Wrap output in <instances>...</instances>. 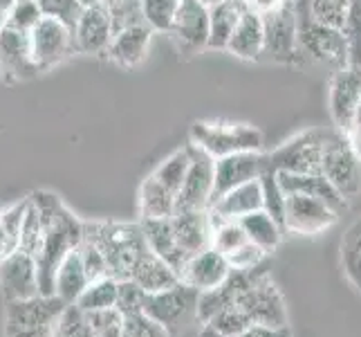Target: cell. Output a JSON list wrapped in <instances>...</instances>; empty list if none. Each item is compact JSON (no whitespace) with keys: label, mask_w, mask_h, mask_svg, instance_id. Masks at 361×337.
<instances>
[{"label":"cell","mask_w":361,"mask_h":337,"mask_svg":"<svg viewBox=\"0 0 361 337\" xmlns=\"http://www.w3.org/2000/svg\"><path fill=\"white\" fill-rule=\"evenodd\" d=\"M79 3L83 5V7H90V5H99L97 0H79Z\"/></svg>","instance_id":"cell-60"},{"label":"cell","mask_w":361,"mask_h":337,"mask_svg":"<svg viewBox=\"0 0 361 337\" xmlns=\"http://www.w3.org/2000/svg\"><path fill=\"white\" fill-rule=\"evenodd\" d=\"M361 106V64H345L330 74L328 110L332 126L348 133Z\"/></svg>","instance_id":"cell-11"},{"label":"cell","mask_w":361,"mask_h":337,"mask_svg":"<svg viewBox=\"0 0 361 337\" xmlns=\"http://www.w3.org/2000/svg\"><path fill=\"white\" fill-rule=\"evenodd\" d=\"M0 292H3L5 302L41 295L39 266H36L34 254L18 247L16 252L0 261Z\"/></svg>","instance_id":"cell-17"},{"label":"cell","mask_w":361,"mask_h":337,"mask_svg":"<svg viewBox=\"0 0 361 337\" xmlns=\"http://www.w3.org/2000/svg\"><path fill=\"white\" fill-rule=\"evenodd\" d=\"M36 5L41 7L43 16L59 18V20L68 23L70 28H74V23H77L81 9H83L79 0H36Z\"/></svg>","instance_id":"cell-51"},{"label":"cell","mask_w":361,"mask_h":337,"mask_svg":"<svg viewBox=\"0 0 361 337\" xmlns=\"http://www.w3.org/2000/svg\"><path fill=\"white\" fill-rule=\"evenodd\" d=\"M68 306L56 295L5 302L3 337H54L56 321Z\"/></svg>","instance_id":"cell-5"},{"label":"cell","mask_w":361,"mask_h":337,"mask_svg":"<svg viewBox=\"0 0 361 337\" xmlns=\"http://www.w3.org/2000/svg\"><path fill=\"white\" fill-rule=\"evenodd\" d=\"M202 3H204L207 7H214V5H218V3H225V0H202Z\"/></svg>","instance_id":"cell-58"},{"label":"cell","mask_w":361,"mask_h":337,"mask_svg":"<svg viewBox=\"0 0 361 337\" xmlns=\"http://www.w3.org/2000/svg\"><path fill=\"white\" fill-rule=\"evenodd\" d=\"M247 9V0H225L209 7V49H227Z\"/></svg>","instance_id":"cell-28"},{"label":"cell","mask_w":361,"mask_h":337,"mask_svg":"<svg viewBox=\"0 0 361 337\" xmlns=\"http://www.w3.org/2000/svg\"><path fill=\"white\" fill-rule=\"evenodd\" d=\"M345 135H348V140L353 142V146L357 148V153L361 155V106H359L357 115H355V119H353L350 131H348Z\"/></svg>","instance_id":"cell-54"},{"label":"cell","mask_w":361,"mask_h":337,"mask_svg":"<svg viewBox=\"0 0 361 337\" xmlns=\"http://www.w3.org/2000/svg\"><path fill=\"white\" fill-rule=\"evenodd\" d=\"M207 324L225 337H238L240 333H245L249 326H252V319H249L238 306H229L225 310H220L218 315L211 317Z\"/></svg>","instance_id":"cell-43"},{"label":"cell","mask_w":361,"mask_h":337,"mask_svg":"<svg viewBox=\"0 0 361 337\" xmlns=\"http://www.w3.org/2000/svg\"><path fill=\"white\" fill-rule=\"evenodd\" d=\"M260 187H263V209L285 230V205H288V194L283 191L279 182V173L267 167L260 176Z\"/></svg>","instance_id":"cell-37"},{"label":"cell","mask_w":361,"mask_h":337,"mask_svg":"<svg viewBox=\"0 0 361 337\" xmlns=\"http://www.w3.org/2000/svg\"><path fill=\"white\" fill-rule=\"evenodd\" d=\"M296 23H298V52L303 64L326 66L332 72L350 64V49H348L345 34L339 28H332L317 20L310 11L296 0Z\"/></svg>","instance_id":"cell-3"},{"label":"cell","mask_w":361,"mask_h":337,"mask_svg":"<svg viewBox=\"0 0 361 337\" xmlns=\"http://www.w3.org/2000/svg\"><path fill=\"white\" fill-rule=\"evenodd\" d=\"M27 203L30 198H23L20 203H14L0 211V261L20 247V225L25 218Z\"/></svg>","instance_id":"cell-34"},{"label":"cell","mask_w":361,"mask_h":337,"mask_svg":"<svg viewBox=\"0 0 361 337\" xmlns=\"http://www.w3.org/2000/svg\"><path fill=\"white\" fill-rule=\"evenodd\" d=\"M231 266L227 256L218 252L216 247H207L204 252L191 256V261L186 264L182 272V281L186 285H191L197 292H207L218 288L220 283H225L229 277Z\"/></svg>","instance_id":"cell-20"},{"label":"cell","mask_w":361,"mask_h":337,"mask_svg":"<svg viewBox=\"0 0 361 337\" xmlns=\"http://www.w3.org/2000/svg\"><path fill=\"white\" fill-rule=\"evenodd\" d=\"M77 249H79V256L83 261V268H85V272H88L90 281H97V279H102V277H110L108 261H106L102 249H99L92 241H88L83 236V241H81V245Z\"/></svg>","instance_id":"cell-50"},{"label":"cell","mask_w":361,"mask_h":337,"mask_svg":"<svg viewBox=\"0 0 361 337\" xmlns=\"http://www.w3.org/2000/svg\"><path fill=\"white\" fill-rule=\"evenodd\" d=\"M83 236L104 252L110 277L130 279V270L146 249L142 223H83Z\"/></svg>","instance_id":"cell-2"},{"label":"cell","mask_w":361,"mask_h":337,"mask_svg":"<svg viewBox=\"0 0 361 337\" xmlns=\"http://www.w3.org/2000/svg\"><path fill=\"white\" fill-rule=\"evenodd\" d=\"M178 209V196L164 184L148 176L140 187V214L142 218H171Z\"/></svg>","instance_id":"cell-30"},{"label":"cell","mask_w":361,"mask_h":337,"mask_svg":"<svg viewBox=\"0 0 361 337\" xmlns=\"http://www.w3.org/2000/svg\"><path fill=\"white\" fill-rule=\"evenodd\" d=\"M117 292H119V281L115 277H102L97 281H90L88 288L77 299V306L85 313L92 310H106L117 306Z\"/></svg>","instance_id":"cell-35"},{"label":"cell","mask_w":361,"mask_h":337,"mask_svg":"<svg viewBox=\"0 0 361 337\" xmlns=\"http://www.w3.org/2000/svg\"><path fill=\"white\" fill-rule=\"evenodd\" d=\"M265 20V57L274 64L298 66L303 64L298 52V23H296V0L285 3L263 16Z\"/></svg>","instance_id":"cell-9"},{"label":"cell","mask_w":361,"mask_h":337,"mask_svg":"<svg viewBox=\"0 0 361 337\" xmlns=\"http://www.w3.org/2000/svg\"><path fill=\"white\" fill-rule=\"evenodd\" d=\"M267 254L263 247H258L256 243L247 241L238 249H233L231 254H227V261L231 270H256L267 261Z\"/></svg>","instance_id":"cell-49"},{"label":"cell","mask_w":361,"mask_h":337,"mask_svg":"<svg viewBox=\"0 0 361 337\" xmlns=\"http://www.w3.org/2000/svg\"><path fill=\"white\" fill-rule=\"evenodd\" d=\"M41 241H43V216H41V209L36 207V203L30 198L23 225H20V249L36 256L41 249Z\"/></svg>","instance_id":"cell-40"},{"label":"cell","mask_w":361,"mask_h":337,"mask_svg":"<svg viewBox=\"0 0 361 337\" xmlns=\"http://www.w3.org/2000/svg\"><path fill=\"white\" fill-rule=\"evenodd\" d=\"M189 165H191V148L186 144V146L178 148V151H173L169 158L161 160L151 176L159 184H164L171 194L180 196L182 184L186 180V173H189Z\"/></svg>","instance_id":"cell-32"},{"label":"cell","mask_w":361,"mask_h":337,"mask_svg":"<svg viewBox=\"0 0 361 337\" xmlns=\"http://www.w3.org/2000/svg\"><path fill=\"white\" fill-rule=\"evenodd\" d=\"M238 337H292L290 326L285 329H271V326H263V324H252L245 333H240Z\"/></svg>","instance_id":"cell-52"},{"label":"cell","mask_w":361,"mask_h":337,"mask_svg":"<svg viewBox=\"0 0 361 337\" xmlns=\"http://www.w3.org/2000/svg\"><path fill=\"white\" fill-rule=\"evenodd\" d=\"M178 243L186 249V254L195 256L211 247V216L209 209H178L171 216Z\"/></svg>","instance_id":"cell-23"},{"label":"cell","mask_w":361,"mask_h":337,"mask_svg":"<svg viewBox=\"0 0 361 337\" xmlns=\"http://www.w3.org/2000/svg\"><path fill=\"white\" fill-rule=\"evenodd\" d=\"M144 20L153 32L171 34L173 23H176L180 0H142Z\"/></svg>","instance_id":"cell-38"},{"label":"cell","mask_w":361,"mask_h":337,"mask_svg":"<svg viewBox=\"0 0 361 337\" xmlns=\"http://www.w3.org/2000/svg\"><path fill=\"white\" fill-rule=\"evenodd\" d=\"M97 3H99V5H104V7H110V5H115L117 0H97Z\"/></svg>","instance_id":"cell-59"},{"label":"cell","mask_w":361,"mask_h":337,"mask_svg":"<svg viewBox=\"0 0 361 337\" xmlns=\"http://www.w3.org/2000/svg\"><path fill=\"white\" fill-rule=\"evenodd\" d=\"M189 142L211 158H225L243 151H263V133L254 124L227 119H197L189 129Z\"/></svg>","instance_id":"cell-4"},{"label":"cell","mask_w":361,"mask_h":337,"mask_svg":"<svg viewBox=\"0 0 361 337\" xmlns=\"http://www.w3.org/2000/svg\"><path fill=\"white\" fill-rule=\"evenodd\" d=\"M235 306L252 319V324H263V326L271 329L290 326L285 299L263 266L254 270L252 281L245 285V290L235 299Z\"/></svg>","instance_id":"cell-6"},{"label":"cell","mask_w":361,"mask_h":337,"mask_svg":"<svg viewBox=\"0 0 361 337\" xmlns=\"http://www.w3.org/2000/svg\"><path fill=\"white\" fill-rule=\"evenodd\" d=\"M130 279L135 283H140L148 295L169 290V288H173V285H178L182 281L180 274L173 270L164 259H159L151 247H148L146 252L137 259V264L130 270Z\"/></svg>","instance_id":"cell-26"},{"label":"cell","mask_w":361,"mask_h":337,"mask_svg":"<svg viewBox=\"0 0 361 337\" xmlns=\"http://www.w3.org/2000/svg\"><path fill=\"white\" fill-rule=\"evenodd\" d=\"M189 148L191 165L182 184V191L178 196V209H211L216 184V158H211L207 151L191 142Z\"/></svg>","instance_id":"cell-13"},{"label":"cell","mask_w":361,"mask_h":337,"mask_svg":"<svg viewBox=\"0 0 361 337\" xmlns=\"http://www.w3.org/2000/svg\"><path fill=\"white\" fill-rule=\"evenodd\" d=\"M146 290L140 283H135L133 279H121L119 281V292H117V310L126 317V315H137L144 313V299Z\"/></svg>","instance_id":"cell-46"},{"label":"cell","mask_w":361,"mask_h":337,"mask_svg":"<svg viewBox=\"0 0 361 337\" xmlns=\"http://www.w3.org/2000/svg\"><path fill=\"white\" fill-rule=\"evenodd\" d=\"M41 18H43V11L36 5V0H16V3L11 5V9L7 11V28L30 34L36 25L41 23Z\"/></svg>","instance_id":"cell-42"},{"label":"cell","mask_w":361,"mask_h":337,"mask_svg":"<svg viewBox=\"0 0 361 337\" xmlns=\"http://www.w3.org/2000/svg\"><path fill=\"white\" fill-rule=\"evenodd\" d=\"M88 321L99 337H123V315L117 308L92 310L88 313Z\"/></svg>","instance_id":"cell-48"},{"label":"cell","mask_w":361,"mask_h":337,"mask_svg":"<svg viewBox=\"0 0 361 337\" xmlns=\"http://www.w3.org/2000/svg\"><path fill=\"white\" fill-rule=\"evenodd\" d=\"M39 72V66L32 59L30 34L16 32L5 25L0 30V77L5 81H25Z\"/></svg>","instance_id":"cell-19"},{"label":"cell","mask_w":361,"mask_h":337,"mask_svg":"<svg viewBox=\"0 0 361 337\" xmlns=\"http://www.w3.org/2000/svg\"><path fill=\"white\" fill-rule=\"evenodd\" d=\"M171 39L182 57H195L209 49V7L202 0H180Z\"/></svg>","instance_id":"cell-12"},{"label":"cell","mask_w":361,"mask_h":337,"mask_svg":"<svg viewBox=\"0 0 361 337\" xmlns=\"http://www.w3.org/2000/svg\"><path fill=\"white\" fill-rule=\"evenodd\" d=\"M269 167V153L263 151H243L216 160V184H214V205L220 196L235 189V187L258 180Z\"/></svg>","instance_id":"cell-16"},{"label":"cell","mask_w":361,"mask_h":337,"mask_svg":"<svg viewBox=\"0 0 361 337\" xmlns=\"http://www.w3.org/2000/svg\"><path fill=\"white\" fill-rule=\"evenodd\" d=\"M298 3H301L317 20L343 30L348 0H298Z\"/></svg>","instance_id":"cell-41"},{"label":"cell","mask_w":361,"mask_h":337,"mask_svg":"<svg viewBox=\"0 0 361 337\" xmlns=\"http://www.w3.org/2000/svg\"><path fill=\"white\" fill-rule=\"evenodd\" d=\"M238 223L243 225L247 239L252 243H256L258 247H263L265 252H274V249H276L283 241L285 230L267 214L265 209L252 211V214L243 216Z\"/></svg>","instance_id":"cell-31"},{"label":"cell","mask_w":361,"mask_h":337,"mask_svg":"<svg viewBox=\"0 0 361 337\" xmlns=\"http://www.w3.org/2000/svg\"><path fill=\"white\" fill-rule=\"evenodd\" d=\"M142 230H144L148 247H151L159 259H164L182 279V272L186 264L191 261V256L186 254V249L178 243L171 218H142Z\"/></svg>","instance_id":"cell-21"},{"label":"cell","mask_w":361,"mask_h":337,"mask_svg":"<svg viewBox=\"0 0 361 337\" xmlns=\"http://www.w3.org/2000/svg\"><path fill=\"white\" fill-rule=\"evenodd\" d=\"M209 216H211V247H216L218 252L227 256L233 252V249H238L243 243L249 241L238 220L220 218L211 209H209Z\"/></svg>","instance_id":"cell-36"},{"label":"cell","mask_w":361,"mask_h":337,"mask_svg":"<svg viewBox=\"0 0 361 337\" xmlns=\"http://www.w3.org/2000/svg\"><path fill=\"white\" fill-rule=\"evenodd\" d=\"M123 337H171V331L146 313L123 317Z\"/></svg>","instance_id":"cell-47"},{"label":"cell","mask_w":361,"mask_h":337,"mask_svg":"<svg viewBox=\"0 0 361 337\" xmlns=\"http://www.w3.org/2000/svg\"><path fill=\"white\" fill-rule=\"evenodd\" d=\"M276 173L283 191L288 196L303 194L310 198H317V201L326 203L334 211H339V214H343L348 209V201L334 189V184L323 173H285V171H276Z\"/></svg>","instance_id":"cell-22"},{"label":"cell","mask_w":361,"mask_h":337,"mask_svg":"<svg viewBox=\"0 0 361 337\" xmlns=\"http://www.w3.org/2000/svg\"><path fill=\"white\" fill-rule=\"evenodd\" d=\"M14 3H16V0H0V9H3L5 14H7V11L11 9V5H14Z\"/></svg>","instance_id":"cell-56"},{"label":"cell","mask_w":361,"mask_h":337,"mask_svg":"<svg viewBox=\"0 0 361 337\" xmlns=\"http://www.w3.org/2000/svg\"><path fill=\"white\" fill-rule=\"evenodd\" d=\"M343 34L350 49V64H361V0H348Z\"/></svg>","instance_id":"cell-45"},{"label":"cell","mask_w":361,"mask_h":337,"mask_svg":"<svg viewBox=\"0 0 361 337\" xmlns=\"http://www.w3.org/2000/svg\"><path fill=\"white\" fill-rule=\"evenodd\" d=\"M153 34L155 32L148 28L146 23L115 32L113 41H110V47H108V59L121 68H137L148 54Z\"/></svg>","instance_id":"cell-24"},{"label":"cell","mask_w":361,"mask_h":337,"mask_svg":"<svg viewBox=\"0 0 361 337\" xmlns=\"http://www.w3.org/2000/svg\"><path fill=\"white\" fill-rule=\"evenodd\" d=\"M321 173L345 201H353L361 194V155L348 140V135L334 126L330 131L326 151H323Z\"/></svg>","instance_id":"cell-7"},{"label":"cell","mask_w":361,"mask_h":337,"mask_svg":"<svg viewBox=\"0 0 361 337\" xmlns=\"http://www.w3.org/2000/svg\"><path fill=\"white\" fill-rule=\"evenodd\" d=\"M227 52L243 61H258L265 57V20L263 14L254 9H247L238 28H235L231 41L227 45Z\"/></svg>","instance_id":"cell-25"},{"label":"cell","mask_w":361,"mask_h":337,"mask_svg":"<svg viewBox=\"0 0 361 337\" xmlns=\"http://www.w3.org/2000/svg\"><path fill=\"white\" fill-rule=\"evenodd\" d=\"M285 3V0H247V5H249V9H254V11H258V14H269V11H274V9H279L281 5Z\"/></svg>","instance_id":"cell-53"},{"label":"cell","mask_w":361,"mask_h":337,"mask_svg":"<svg viewBox=\"0 0 361 337\" xmlns=\"http://www.w3.org/2000/svg\"><path fill=\"white\" fill-rule=\"evenodd\" d=\"M197 297H200V292L191 288V285H186L184 281H180L178 285H173L169 290L146 295L144 313L171 331L180 326L182 319H186L191 313L195 315Z\"/></svg>","instance_id":"cell-15"},{"label":"cell","mask_w":361,"mask_h":337,"mask_svg":"<svg viewBox=\"0 0 361 337\" xmlns=\"http://www.w3.org/2000/svg\"><path fill=\"white\" fill-rule=\"evenodd\" d=\"M110 20H113V30H126V28H135V25H144V7L142 0H117L115 5L106 7Z\"/></svg>","instance_id":"cell-44"},{"label":"cell","mask_w":361,"mask_h":337,"mask_svg":"<svg viewBox=\"0 0 361 337\" xmlns=\"http://www.w3.org/2000/svg\"><path fill=\"white\" fill-rule=\"evenodd\" d=\"M341 268L353 288L361 292V218L350 223L341 239Z\"/></svg>","instance_id":"cell-33"},{"label":"cell","mask_w":361,"mask_h":337,"mask_svg":"<svg viewBox=\"0 0 361 337\" xmlns=\"http://www.w3.org/2000/svg\"><path fill=\"white\" fill-rule=\"evenodd\" d=\"M90 285V277L83 268V261L79 256V249L70 252L63 264L56 270L54 279V295L63 299L66 304H77V299L83 295V290Z\"/></svg>","instance_id":"cell-29"},{"label":"cell","mask_w":361,"mask_h":337,"mask_svg":"<svg viewBox=\"0 0 361 337\" xmlns=\"http://www.w3.org/2000/svg\"><path fill=\"white\" fill-rule=\"evenodd\" d=\"M339 211H334L326 203L303 194H290L285 205V232L298 236H317L334 227L339 220Z\"/></svg>","instance_id":"cell-14"},{"label":"cell","mask_w":361,"mask_h":337,"mask_svg":"<svg viewBox=\"0 0 361 337\" xmlns=\"http://www.w3.org/2000/svg\"><path fill=\"white\" fill-rule=\"evenodd\" d=\"M330 131L332 129H307L292 135L269 153V167L285 173H321Z\"/></svg>","instance_id":"cell-8"},{"label":"cell","mask_w":361,"mask_h":337,"mask_svg":"<svg viewBox=\"0 0 361 337\" xmlns=\"http://www.w3.org/2000/svg\"><path fill=\"white\" fill-rule=\"evenodd\" d=\"M5 25H7V14H5V11H3V9H0V30H3V28H5Z\"/></svg>","instance_id":"cell-57"},{"label":"cell","mask_w":361,"mask_h":337,"mask_svg":"<svg viewBox=\"0 0 361 337\" xmlns=\"http://www.w3.org/2000/svg\"><path fill=\"white\" fill-rule=\"evenodd\" d=\"M72 30H74L77 52L108 54V47L115 36V30H113V20H110L108 9L104 5L83 7Z\"/></svg>","instance_id":"cell-18"},{"label":"cell","mask_w":361,"mask_h":337,"mask_svg":"<svg viewBox=\"0 0 361 337\" xmlns=\"http://www.w3.org/2000/svg\"><path fill=\"white\" fill-rule=\"evenodd\" d=\"M197 337H225V335H222V333H218L216 329H211L209 324H204V326H202V331H200V335H197Z\"/></svg>","instance_id":"cell-55"},{"label":"cell","mask_w":361,"mask_h":337,"mask_svg":"<svg viewBox=\"0 0 361 337\" xmlns=\"http://www.w3.org/2000/svg\"><path fill=\"white\" fill-rule=\"evenodd\" d=\"M258 209H263V187H260V178L235 187V189L220 196L218 201L211 205V211H214L216 216L227 218V220H240L243 216Z\"/></svg>","instance_id":"cell-27"},{"label":"cell","mask_w":361,"mask_h":337,"mask_svg":"<svg viewBox=\"0 0 361 337\" xmlns=\"http://www.w3.org/2000/svg\"><path fill=\"white\" fill-rule=\"evenodd\" d=\"M30 198L41 209L43 241L36 254L41 295H54L56 270L63 259L74 252L83 241V220H79L52 191H34Z\"/></svg>","instance_id":"cell-1"},{"label":"cell","mask_w":361,"mask_h":337,"mask_svg":"<svg viewBox=\"0 0 361 337\" xmlns=\"http://www.w3.org/2000/svg\"><path fill=\"white\" fill-rule=\"evenodd\" d=\"M30 49L34 64L39 66L41 72L63 64L68 57L77 52L74 43V30L68 23L43 16L41 23L30 32Z\"/></svg>","instance_id":"cell-10"},{"label":"cell","mask_w":361,"mask_h":337,"mask_svg":"<svg viewBox=\"0 0 361 337\" xmlns=\"http://www.w3.org/2000/svg\"><path fill=\"white\" fill-rule=\"evenodd\" d=\"M54 337H99V335L88 321V313L81 310L77 304H70L56 321Z\"/></svg>","instance_id":"cell-39"}]
</instances>
